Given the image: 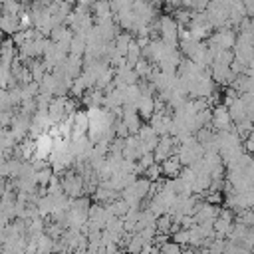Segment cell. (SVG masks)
Wrapping results in <instances>:
<instances>
[{
	"label": "cell",
	"mask_w": 254,
	"mask_h": 254,
	"mask_svg": "<svg viewBox=\"0 0 254 254\" xmlns=\"http://www.w3.org/2000/svg\"><path fill=\"white\" fill-rule=\"evenodd\" d=\"M210 129H214V131L232 129V119H230L224 103H216L214 107H210Z\"/></svg>",
	"instance_id": "obj_1"
},
{
	"label": "cell",
	"mask_w": 254,
	"mask_h": 254,
	"mask_svg": "<svg viewBox=\"0 0 254 254\" xmlns=\"http://www.w3.org/2000/svg\"><path fill=\"white\" fill-rule=\"evenodd\" d=\"M210 77L214 83H220V85H230V81L234 79L236 73L230 71V65L228 64H220V62H212L210 64Z\"/></svg>",
	"instance_id": "obj_2"
},
{
	"label": "cell",
	"mask_w": 254,
	"mask_h": 254,
	"mask_svg": "<svg viewBox=\"0 0 254 254\" xmlns=\"http://www.w3.org/2000/svg\"><path fill=\"white\" fill-rule=\"evenodd\" d=\"M137 115L143 119V121H149L153 111H155V97L153 95H139L137 99Z\"/></svg>",
	"instance_id": "obj_3"
},
{
	"label": "cell",
	"mask_w": 254,
	"mask_h": 254,
	"mask_svg": "<svg viewBox=\"0 0 254 254\" xmlns=\"http://www.w3.org/2000/svg\"><path fill=\"white\" fill-rule=\"evenodd\" d=\"M159 165H161V173L167 175V177H177L179 171L183 169V163H181V159H179L177 153H171V155H169L167 159H163Z\"/></svg>",
	"instance_id": "obj_4"
},
{
	"label": "cell",
	"mask_w": 254,
	"mask_h": 254,
	"mask_svg": "<svg viewBox=\"0 0 254 254\" xmlns=\"http://www.w3.org/2000/svg\"><path fill=\"white\" fill-rule=\"evenodd\" d=\"M85 133H87V113L85 111H75L69 137H79V135H85Z\"/></svg>",
	"instance_id": "obj_5"
},
{
	"label": "cell",
	"mask_w": 254,
	"mask_h": 254,
	"mask_svg": "<svg viewBox=\"0 0 254 254\" xmlns=\"http://www.w3.org/2000/svg\"><path fill=\"white\" fill-rule=\"evenodd\" d=\"M202 46V42L200 40H196V38H192V36H189V38H185V40H181L179 42V48H181V54L185 56V58H192L194 54H196V50Z\"/></svg>",
	"instance_id": "obj_6"
},
{
	"label": "cell",
	"mask_w": 254,
	"mask_h": 254,
	"mask_svg": "<svg viewBox=\"0 0 254 254\" xmlns=\"http://www.w3.org/2000/svg\"><path fill=\"white\" fill-rule=\"evenodd\" d=\"M0 30L8 36H12L18 28V14H2L0 16Z\"/></svg>",
	"instance_id": "obj_7"
},
{
	"label": "cell",
	"mask_w": 254,
	"mask_h": 254,
	"mask_svg": "<svg viewBox=\"0 0 254 254\" xmlns=\"http://www.w3.org/2000/svg\"><path fill=\"white\" fill-rule=\"evenodd\" d=\"M121 121L125 123L127 131L129 133H137L139 127H141V117L137 115V111H131V113H121Z\"/></svg>",
	"instance_id": "obj_8"
},
{
	"label": "cell",
	"mask_w": 254,
	"mask_h": 254,
	"mask_svg": "<svg viewBox=\"0 0 254 254\" xmlns=\"http://www.w3.org/2000/svg\"><path fill=\"white\" fill-rule=\"evenodd\" d=\"M143 175H145V179H149L151 183H153V181H159L161 175H163V173H161V165H159V163H151L147 169H143Z\"/></svg>",
	"instance_id": "obj_9"
},
{
	"label": "cell",
	"mask_w": 254,
	"mask_h": 254,
	"mask_svg": "<svg viewBox=\"0 0 254 254\" xmlns=\"http://www.w3.org/2000/svg\"><path fill=\"white\" fill-rule=\"evenodd\" d=\"M52 167H42V169H38L36 171V185L38 187H46L48 185V181H50V177H52Z\"/></svg>",
	"instance_id": "obj_10"
}]
</instances>
